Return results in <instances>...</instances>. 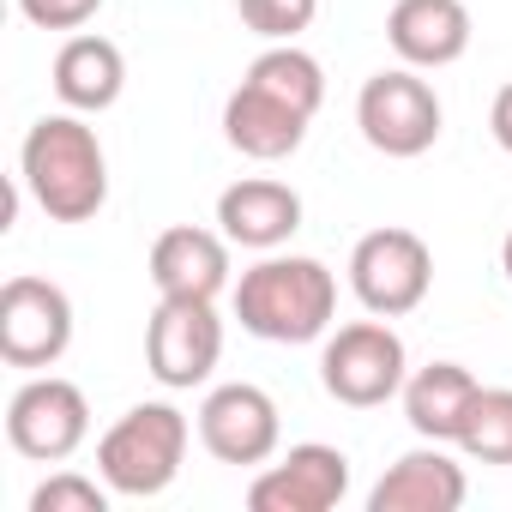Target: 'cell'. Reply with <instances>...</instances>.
Listing matches in <instances>:
<instances>
[{
  "label": "cell",
  "instance_id": "1",
  "mask_svg": "<svg viewBox=\"0 0 512 512\" xmlns=\"http://www.w3.org/2000/svg\"><path fill=\"white\" fill-rule=\"evenodd\" d=\"M19 181L49 223H91L109 199V157L79 115H43L19 145Z\"/></svg>",
  "mask_w": 512,
  "mask_h": 512
},
{
  "label": "cell",
  "instance_id": "2",
  "mask_svg": "<svg viewBox=\"0 0 512 512\" xmlns=\"http://www.w3.org/2000/svg\"><path fill=\"white\" fill-rule=\"evenodd\" d=\"M332 314H338V278L320 260H308V253H266L235 284L241 332L266 338V344H314L326 338Z\"/></svg>",
  "mask_w": 512,
  "mask_h": 512
},
{
  "label": "cell",
  "instance_id": "3",
  "mask_svg": "<svg viewBox=\"0 0 512 512\" xmlns=\"http://www.w3.org/2000/svg\"><path fill=\"white\" fill-rule=\"evenodd\" d=\"M187 416L175 404H133L103 440H97V476L121 494V500H151L163 494L181 464H187Z\"/></svg>",
  "mask_w": 512,
  "mask_h": 512
},
{
  "label": "cell",
  "instance_id": "4",
  "mask_svg": "<svg viewBox=\"0 0 512 512\" xmlns=\"http://www.w3.org/2000/svg\"><path fill=\"white\" fill-rule=\"evenodd\" d=\"M350 290L368 314L380 320H404L428 302L434 290V253L416 229H368L356 247H350Z\"/></svg>",
  "mask_w": 512,
  "mask_h": 512
},
{
  "label": "cell",
  "instance_id": "5",
  "mask_svg": "<svg viewBox=\"0 0 512 512\" xmlns=\"http://www.w3.org/2000/svg\"><path fill=\"white\" fill-rule=\"evenodd\" d=\"M410 380V356H404V338L374 314V320H350L326 338L320 350V386L350 404V410H374L386 398H398Z\"/></svg>",
  "mask_w": 512,
  "mask_h": 512
},
{
  "label": "cell",
  "instance_id": "6",
  "mask_svg": "<svg viewBox=\"0 0 512 512\" xmlns=\"http://www.w3.org/2000/svg\"><path fill=\"white\" fill-rule=\"evenodd\" d=\"M440 121H446V109H440L434 85L416 79V67L374 73V79L362 85V97H356V127H362V139H368L380 157H398V163L434 151Z\"/></svg>",
  "mask_w": 512,
  "mask_h": 512
},
{
  "label": "cell",
  "instance_id": "7",
  "mask_svg": "<svg viewBox=\"0 0 512 512\" xmlns=\"http://www.w3.org/2000/svg\"><path fill=\"white\" fill-rule=\"evenodd\" d=\"M223 356V320L211 302L199 296H157L151 320H145V368L157 386L169 392H193L211 380Z\"/></svg>",
  "mask_w": 512,
  "mask_h": 512
},
{
  "label": "cell",
  "instance_id": "8",
  "mask_svg": "<svg viewBox=\"0 0 512 512\" xmlns=\"http://www.w3.org/2000/svg\"><path fill=\"white\" fill-rule=\"evenodd\" d=\"M73 344V302L49 278H7L0 284V362L43 374Z\"/></svg>",
  "mask_w": 512,
  "mask_h": 512
},
{
  "label": "cell",
  "instance_id": "9",
  "mask_svg": "<svg viewBox=\"0 0 512 512\" xmlns=\"http://www.w3.org/2000/svg\"><path fill=\"white\" fill-rule=\"evenodd\" d=\"M7 440L31 464H67L91 440V404L61 374H31L7 404Z\"/></svg>",
  "mask_w": 512,
  "mask_h": 512
},
{
  "label": "cell",
  "instance_id": "10",
  "mask_svg": "<svg viewBox=\"0 0 512 512\" xmlns=\"http://www.w3.org/2000/svg\"><path fill=\"white\" fill-rule=\"evenodd\" d=\"M199 446L217 464H235V470L272 464L278 446H284V422H278L272 392L266 386H247V380L211 386L205 404H199Z\"/></svg>",
  "mask_w": 512,
  "mask_h": 512
},
{
  "label": "cell",
  "instance_id": "11",
  "mask_svg": "<svg viewBox=\"0 0 512 512\" xmlns=\"http://www.w3.org/2000/svg\"><path fill=\"white\" fill-rule=\"evenodd\" d=\"M344 494H350V458L320 440L290 446L278 464H266L247 482L253 512H332Z\"/></svg>",
  "mask_w": 512,
  "mask_h": 512
},
{
  "label": "cell",
  "instance_id": "12",
  "mask_svg": "<svg viewBox=\"0 0 512 512\" xmlns=\"http://www.w3.org/2000/svg\"><path fill=\"white\" fill-rule=\"evenodd\" d=\"M229 235L223 229H199V223H175L151 241V284L157 296H199L217 302L229 290Z\"/></svg>",
  "mask_w": 512,
  "mask_h": 512
},
{
  "label": "cell",
  "instance_id": "13",
  "mask_svg": "<svg viewBox=\"0 0 512 512\" xmlns=\"http://www.w3.org/2000/svg\"><path fill=\"white\" fill-rule=\"evenodd\" d=\"M217 229L235 247L278 253L302 229V193L290 181H272V175H247V181L217 193Z\"/></svg>",
  "mask_w": 512,
  "mask_h": 512
},
{
  "label": "cell",
  "instance_id": "14",
  "mask_svg": "<svg viewBox=\"0 0 512 512\" xmlns=\"http://www.w3.org/2000/svg\"><path fill=\"white\" fill-rule=\"evenodd\" d=\"M308 121L314 115H302L296 103H284V97H272L260 85H247V79L223 103V139L241 157H253V163H284V157H296L302 139H308Z\"/></svg>",
  "mask_w": 512,
  "mask_h": 512
},
{
  "label": "cell",
  "instance_id": "15",
  "mask_svg": "<svg viewBox=\"0 0 512 512\" xmlns=\"http://www.w3.org/2000/svg\"><path fill=\"white\" fill-rule=\"evenodd\" d=\"M386 43L404 67H452L470 49V7L464 0H398L386 13Z\"/></svg>",
  "mask_w": 512,
  "mask_h": 512
},
{
  "label": "cell",
  "instance_id": "16",
  "mask_svg": "<svg viewBox=\"0 0 512 512\" xmlns=\"http://www.w3.org/2000/svg\"><path fill=\"white\" fill-rule=\"evenodd\" d=\"M470 494L464 482V464H452L440 452V440L404 452L368 494V512H458Z\"/></svg>",
  "mask_w": 512,
  "mask_h": 512
},
{
  "label": "cell",
  "instance_id": "17",
  "mask_svg": "<svg viewBox=\"0 0 512 512\" xmlns=\"http://www.w3.org/2000/svg\"><path fill=\"white\" fill-rule=\"evenodd\" d=\"M482 380L464 368V362H428L404 380V422L422 434V440H440V446H458V428L476 404Z\"/></svg>",
  "mask_w": 512,
  "mask_h": 512
},
{
  "label": "cell",
  "instance_id": "18",
  "mask_svg": "<svg viewBox=\"0 0 512 512\" xmlns=\"http://www.w3.org/2000/svg\"><path fill=\"white\" fill-rule=\"evenodd\" d=\"M121 85H127V61L109 37H67L61 55H55V97L73 109V115H103L121 103Z\"/></svg>",
  "mask_w": 512,
  "mask_h": 512
},
{
  "label": "cell",
  "instance_id": "19",
  "mask_svg": "<svg viewBox=\"0 0 512 512\" xmlns=\"http://www.w3.org/2000/svg\"><path fill=\"white\" fill-rule=\"evenodd\" d=\"M247 85H260V91L296 103L302 115H320V103H326V73H320V61H314L308 49H296V43H272L260 61L247 67Z\"/></svg>",
  "mask_w": 512,
  "mask_h": 512
},
{
  "label": "cell",
  "instance_id": "20",
  "mask_svg": "<svg viewBox=\"0 0 512 512\" xmlns=\"http://www.w3.org/2000/svg\"><path fill=\"white\" fill-rule=\"evenodd\" d=\"M458 452L476 464H512V386H482L464 428H458Z\"/></svg>",
  "mask_w": 512,
  "mask_h": 512
},
{
  "label": "cell",
  "instance_id": "21",
  "mask_svg": "<svg viewBox=\"0 0 512 512\" xmlns=\"http://www.w3.org/2000/svg\"><path fill=\"white\" fill-rule=\"evenodd\" d=\"M235 13L253 37H266V43H296L314 13H320V0H235Z\"/></svg>",
  "mask_w": 512,
  "mask_h": 512
},
{
  "label": "cell",
  "instance_id": "22",
  "mask_svg": "<svg viewBox=\"0 0 512 512\" xmlns=\"http://www.w3.org/2000/svg\"><path fill=\"white\" fill-rule=\"evenodd\" d=\"M109 482L97 476H79V470H55L37 494H31V512H109Z\"/></svg>",
  "mask_w": 512,
  "mask_h": 512
},
{
  "label": "cell",
  "instance_id": "23",
  "mask_svg": "<svg viewBox=\"0 0 512 512\" xmlns=\"http://www.w3.org/2000/svg\"><path fill=\"white\" fill-rule=\"evenodd\" d=\"M19 13L37 25V31H79L103 13V0H19Z\"/></svg>",
  "mask_w": 512,
  "mask_h": 512
},
{
  "label": "cell",
  "instance_id": "24",
  "mask_svg": "<svg viewBox=\"0 0 512 512\" xmlns=\"http://www.w3.org/2000/svg\"><path fill=\"white\" fill-rule=\"evenodd\" d=\"M488 133H494V145L512 157V79L494 91V109H488Z\"/></svg>",
  "mask_w": 512,
  "mask_h": 512
},
{
  "label": "cell",
  "instance_id": "25",
  "mask_svg": "<svg viewBox=\"0 0 512 512\" xmlns=\"http://www.w3.org/2000/svg\"><path fill=\"white\" fill-rule=\"evenodd\" d=\"M500 272H506V284H512V229H506V241H500Z\"/></svg>",
  "mask_w": 512,
  "mask_h": 512
}]
</instances>
